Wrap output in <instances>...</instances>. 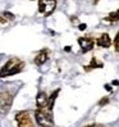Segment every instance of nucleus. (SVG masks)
Returning <instances> with one entry per match:
<instances>
[{
	"instance_id": "f257e3e1",
	"label": "nucleus",
	"mask_w": 119,
	"mask_h": 127,
	"mask_svg": "<svg viewBox=\"0 0 119 127\" xmlns=\"http://www.w3.org/2000/svg\"><path fill=\"white\" fill-rule=\"evenodd\" d=\"M23 68H24L23 61H21V59L17 58V57L10 58L9 61L1 67V69H0V78L14 76V74H17V73L23 71Z\"/></svg>"
},
{
	"instance_id": "f03ea898",
	"label": "nucleus",
	"mask_w": 119,
	"mask_h": 127,
	"mask_svg": "<svg viewBox=\"0 0 119 127\" xmlns=\"http://www.w3.org/2000/svg\"><path fill=\"white\" fill-rule=\"evenodd\" d=\"M35 121L39 127H54V119L50 110H35Z\"/></svg>"
},
{
	"instance_id": "7ed1b4c3",
	"label": "nucleus",
	"mask_w": 119,
	"mask_h": 127,
	"mask_svg": "<svg viewBox=\"0 0 119 127\" xmlns=\"http://www.w3.org/2000/svg\"><path fill=\"white\" fill-rule=\"evenodd\" d=\"M14 95L8 90H1L0 91V114H8L9 110L13 105Z\"/></svg>"
},
{
	"instance_id": "20e7f679",
	"label": "nucleus",
	"mask_w": 119,
	"mask_h": 127,
	"mask_svg": "<svg viewBox=\"0 0 119 127\" xmlns=\"http://www.w3.org/2000/svg\"><path fill=\"white\" fill-rule=\"evenodd\" d=\"M37 10L39 14L42 17H49L54 13L55 8H56V0H39L37 4Z\"/></svg>"
},
{
	"instance_id": "39448f33",
	"label": "nucleus",
	"mask_w": 119,
	"mask_h": 127,
	"mask_svg": "<svg viewBox=\"0 0 119 127\" xmlns=\"http://www.w3.org/2000/svg\"><path fill=\"white\" fill-rule=\"evenodd\" d=\"M14 119H16L18 127H33V121L31 118V113H29V110L17 112Z\"/></svg>"
},
{
	"instance_id": "423d86ee",
	"label": "nucleus",
	"mask_w": 119,
	"mask_h": 127,
	"mask_svg": "<svg viewBox=\"0 0 119 127\" xmlns=\"http://www.w3.org/2000/svg\"><path fill=\"white\" fill-rule=\"evenodd\" d=\"M78 44H79V48L82 50V53H88V51H91L94 49L95 40L90 36H83L78 39Z\"/></svg>"
},
{
	"instance_id": "0eeeda50",
	"label": "nucleus",
	"mask_w": 119,
	"mask_h": 127,
	"mask_svg": "<svg viewBox=\"0 0 119 127\" xmlns=\"http://www.w3.org/2000/svg\"><path fill=\"white\" fill-rule=\"evenodd\" d=\"M36 107L40 110H49L48 109V95L46 93L40 91L36 96Z\"/></svg>"
},
{
	"instance_id": "6e6552de",
	"label": "nucleus",
	"mask_w": 119,
	"mask_h": 127,
	"mask_svg": "<svg viewBox=\"0 0 119 127\" xmlns=\"http://www.w3.org/2000/svg\"><path fill=\"white\" fill-rule=\"evenodd\" d=\"M48 59H49V49H42L36 54V57L33 59V63L40 67L42 64H45L48 62Z\"/></svg>"
},
{
	"instance_id": "1a4fd4ad",
	"label": "nucleus",
	"mask_w": 119,
	"mask_h": 127,
	"mask_svg": "<svg viewBox=\"0 0 119 127\" xmlns=\"http://www.w3.org/2000/svg\"><path fill=\"white\" fill-rule=\"evenodd\" d=\"M96 45L100 46V48H104V49H108L110 48L111 45V39L108 33H101L97 39H96Z\"/></svg>"
},
{
	"instance_id": "9d476101",
	"label": "nucleus",
	"mask_w": 119,
	"mask_h": 127,
	"mask_svg": "<svg viewBox=\"0 0 119 127\" xmlns=\"http://www.w3.org/2000/svg\"><path fill=\"white\" fill-rule=\"evenodd\" d=\"M59 93H60V89H56L55 91L51 93L50 96H48V109H49L50 112L53 110V107H54V104H55V100H56V98H58Z\"/></svg>"
},
{
	"instance_id": "9b49d317",
	"label": "nucleus",
	"mask_w": 119,
	"mask_h": 127,
	"mask_svg": "<svg viewBox=\"0 0 119 127\" xmlns=\"http://www.w3.org/2000/svg\"><path fill=\"white\" fill-rule=\"evenodd\" d=\"M102 67H104V64H102L101 62H99V61H97V58H96V57H92L90 64L85 67V71H86V72H88V71L95 69V68H102Z\"/></svg>"
},
{
	"instance_id": "f8f14e48",
	"label": "nucleus",
	"mask_w": 119,
	"mask_h": 127,
	"mask_svg": "<svg viewBox=\"0 0 119 127\" xmlns=\"http://www.w3.org/2000/svg\"><path fill=\"white\" fill-rule=\"evenodd\" d=\"M104 21L110 22V23H114V22H118V21H119V9H118V10H115V12H111V13H109V16L104 18Z\"/></svg>"
},
{
	"instance_id": "ddd939ff",
	"label": "nucleus",
	"mask_w": 119,
	"mask_h": 127,
	"mask_svg": "<svg viewBox=\"0 0 119 127\" xmlns=\"http://www.w3.org/2000/svg\"><path fill=\"white\" fill-rule=\"evenodd\" d=\"M3 17H4V18H5L6 21H14V19H16V16H14L13 13L8 12V10L3 13Z\"/></svg>"
},
{
	"instance_id": "4468645a",
	"label": "nucleus",
	"mask_w": 119,
	"mask_h": 127,
	"mask_svg": "<svg viewBox=\"0 0 119 127\" xmlns=\"http://www.w3.org/2000/svg\"><path fill=\"white\" fill-rule=\"evenodd\" d=\"M114 49H115L117 53H119V31H118L115 39H114Z\"/></svg>"
},
{
	"instance_id": "2eb2a0df",
	"label": "nucleus",
	"mask_w": 119,
	"mask_h": 127,
	"mask_svg": "<svg viewBox=\"0 0 119 127\" xmlns=\"http://www.w3.org/2000/svg\"><path fill=\"white\" fill-rule=\"evenodd\" d=\"M108 103H109V98H102V99L99 101V105H100V107H104V105H106Z\"/></svg>"
},
{
	"instance_id": "dca6fc26",
	"label": "nucleus",
	"mask_w": 119,
	"mask_h": 127,
	"mask_svg": "<svg viewBox=\"0 0 119 127\" xmlns=\"http://www.w3.org/2000/svg\"><path fill=\"white\" fill-rule=\"evenodd\" d=\"M6 23H8V21H6L3 16H0V26H5Z\"/></svg>"
},
{
	"instance_id": "f3484780",
	"label": "nucleus",
	"mask_w": 119,
	"mask_h": 127,
	"mask_svg": "<svg viewBox=\"0 0 119 127\" xmlns=\"http://www.w3.org/2000/svg\"><path fill=\"white\" fill-rule=\"evenodd\" d=\"M78 28L81 30V31H85V30L87 28V25H86V23H81V25L78 26Z\"/></svg>"
},
{
	"instance_id": "a211bd4d",
	"label": "nucleus",
	"mask_w": 119,
	"mask_h": 127,
	"mask_svg": "<svg viewBox=\"0 0 119 127\" xmlns=\"http://www.w3.org/2000/svg\"><path fill=\"white\" fill-rule=\"evenodd\" d=\"M85 127H104L102 125H99V123H92V125H87Z\"/></svg>"
},
{
	"instance_id": "6ab92c4d",
	"label": "nucleus",
	"mask_w": 119,
	"mask_h": 127,
	"mask_svg": "<svg viewBox=\"0 0 119 127\" xmlns=\"http://www.w3.org/2000/svg\"><path fill=\"white\" fill-rule=\"evenodd\" d=\"M105 89H106L108 91H111V90H113V89H111V86H110V85H105Z\"/></svg>"
},
{
	"instance_id": "aec40b11",
	"label": "nucleus",
	"mask_w": 119,
	"mask_h": 127,
	"mask_svg": "<svg viewBox=\"0 0 119 127\" xmlns=\"http://www.w3.org/2000/svg\"><path fill=\"white\" fill-rule=\"evenodd\" d=\"M113 85H119V81H113Z\"/></svg>"
},
{
	"instance_id": "412c9836",
	"label": "nucleus",
	"mask_w": 119,
	"mask_h": 127,
	"mask_svg": "<svg viewBox=\"0 0 119 127\" xmlns=\"http://www.w3.org/2000/svg\"><path fill=\"white\" fill-rule=\"evenodd\" d=\"M64 50H65V51H71V48H69V46H67Z\"/></svg>"
},
{
	"instance_id": "4be33fe9",
	"label": "nucleus",
	"mask_w": 119,
	"mask_h": 127,
	"mask_svg": "<svg viewBox=\"0 0 119 127\" xmlns=\"http://www.w3.org/2000/svg\"><path fill=\"white\" fill-rule=\"evenodd\" d=\"M99 3V0H94V4H97Z\"/></svg>"
}]
</instances>
